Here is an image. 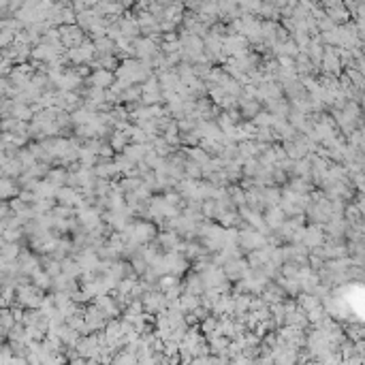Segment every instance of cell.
I'll list each match as a JSON object with an SVG mask.
<instances>
[{
    "mask_svg": "<svg viewBox=\"0 0 365 365\" xmlns=\"http://www.w3.org/2000/svg\"><path fill=\"white\" fill-rule=\"evenodd\" d=\"M45 182H49L54 188H62V184L67 182V171H64V169H52V171H47V180Z\"/></svg>",
    "mask_w": 365,
    "mask_h": 365,
    "instance_id": "cell-14",
    "label": "cell"
},
{
    "mask_svg": "<svg viewBox=\"0 0 365 365\" xmlns=\"http://www.w3.org/2000/svg\"><path fill=\"white\" fill-rule=\"evenodd\" d=\"M79 222H83V228H88V231H94V228H98L103 224L98 212L90 210V207H83V210L79 212Z\"/></svg>",
    "mask_w": 365,
    "mask_h": 365,
    "instance_id": "cell-7",
    "label": "cell"
},
{
    "mask_svg": "<svg viewBox=\"0 0 365 365\" xmlns=\"http://www.w3.org/2000/svg\"><path fill=\"white\" fill-rule=\"evenodd\" d=\"M113 154V149H111V146H101V149H98V156H101L103 160H107L109 156Z\"/></svg>",
    "mask_w": 365,
    "mask_h": 365,
    "instance_id": "cell-25",
    "label": "cell"
},
{
    "mask_svg": "<svg viewBox=\"0 0 365 365\" xmlns=\"http://www.w3.org/2000/svg\"><path fill=\"white\" fill-rule=\"evenodd\" d=\"M325 241L327 239H325V233H323V228H320V226H307V228H303V239H301L303 248L318 250Z\"/></svg>",
    "mask_w": 365,
    "mask_h": 365,
    "instance_id": "cell-4",
    "label": "cell"
},
{
    "mask_svg": "<svg viewBox=\"0 0 365 365\" xmlns=\"http://www.w3.org/2000/svg\"><path fill=\"white\" fill-rule=\"evenodd\" d=\"M263 222H267L271 228H282V224H284V212L278 205L269 207V212H267V216L263 218Z\"/></svg>",
    "mask_w": 365,
    "mask_h": 365,
    "instance_id": "cell-9",
    "label": "cell"
},
{
    "mask_svg": "<svg viewBox=\"0 0 365 365\" xmlns=\"http://www.w3.org/2000/svg\"><path fill=\"white\" fill-rule=\"evenodd\" d=\"M175 286H177V278L175 276H164V278H160V289L171 291V289H175Z\"/></svg>",
    "mask_w": 365,
    "mask_h": 365,
    "instance_id": "cell-23",
    "label": "cell"
},
{
    "mask_svg": "<svg viewBox=\"0 0 365 365\" xmlns=\"http://www.w3.org/2000/svg\"><path fill=\"white\" fill-rule=\"evenodd\" d=\"M34 269H39V261L34 259L32 254H28V252L19 254V271H21V274H32Z\"/></svg>",
    "mask_w": 365,
    "mask_h": 365,
    "instance_id": "cell-10",
    "label": "cell"
},
{
    "mask_svg": "<svg viewBox=\"0 0 365 365\" xmlns=\"http://www.w3.org/2000/svg\"><path fill=\"white\" fill-rule=\"evenodd\" d=\"M188 154H190V158H192V160H197L195 164H203V167H205V164L212 160V158H210V154H207L205 149H201V147H195V149H190Z\"/></svg>",
    "mask_w": 365,
    "mask_h": 365,
    "instance_id": "cell-18",
    "label": "cell"
},
{
    "mask_svg": "<svg viewBox=\"0 0 365 365\" xmlns=\"http://www.w3.org/2000/svg\"><path fill=\"white\" fill-rule=\"evenodd\" d=\"M90 81H92V88L105 90V88H111V83H113V75L109 73V69H96L94 73H92Z\"/></svg>",
    "mask_w": 365,
    "mask_h": 365,
    "instance_id": "cell-6",
    "label": "cell"
},
{
    "mask_svg": "<svg viewBox=\"0 0 365 365\" xmlns=\"http://www.w3.org/2000/svg\"><path fill=\"white\" fill-rule=\"evenodd\" d=\"M237 241L243 250H248V252H254V250H261L265 246V237L263 233L254 231V228H246V231H241L237 235Z\"/></svg>",
    "mask_w": 365,
    "mask_h": 365,
    "instance_id": "cell-2",
    "label": "cell"
},
{
    "mask_svg": "<svg viewBox=\"0 0 365 365\" xmlns=\"http://www.w3.org/2000/svg\"><path fill=\"white\" fill-rule=\"evenodd\" d=\"M92 171H94V175H98V177H101V180H107V177L118 175L116 164H113V162H107V160H105V162H98V164H96V167L92 169Z\"/></svg>",
    "mask_w": 365,
    "mask_h": 365,
    "instance_id": "cell-12",
    "label": "cell"
},
{
    "mask_svg": "<svg viewBox=\"0 0 365 365\" xmlns=\"http://www.w3.org/2000/svg\"><path fill=\"white\" fill-rule=\"evenodd\" d=\"M94 54H96L94 43L83 41L79 47L71 49V52H69V58L73 60V62H77V64H83V62H92V58H94Z\"/></svg>",
    "mask_w": 365,
    "mask_h": 365,
    "instance_id": "cell-3",
    "label": "cell"
},
{
    "mask_svg": "<svg viewBox=\"0 0 365 365\" xmlns=\"http://www.w3.org/2000/svg\"><path fill=\"white\" fill-rule=\"evenodd\" d=\"M19 299L24 303H28V305H37L41 301L37 286H26V289H19Z\"/></svg>",
    "mask_w": 365,
    "mask_h": 365,
    "instance_id": "cell-11",
    "label": "cell"
},
{
    "mask_svg": "<svg viewBox=\"0 0 365 365\" xmlns=\"http://www.w3.org/2000/svg\"><path fill=\"white\" fill-rule=\"evenodd\" d=\"M222 274H224L226 278H231V280H235V278H241V276L248 274V265H246V261H241V259L228 261Z\"/></svg>",
    "mask_w": 365,
    "mask_h": 365,
    "instance_id": "cell-8",
    "label": "cell"
},
{
    "mask_svg": "<svg viewBox=\"0 0 365 365\" xmlns=\"http://www.w3.org/2000/svg\"><path fill=\"white\" fill-rule=\"evenodd\" d=\"M133 286H135L133 280H122V282H120V291H122V292H131Z\"/></svg>",
    "mask_w": 365,
    "mask_h": 365,
    "instance_id": "cell-26",
    "label": "cell"
},
{
    "mask_svg": "<svg viewBox=\"0 0 365 365\" xmlns=\"http://www.w3.org/2000/svg\"><path fill=\"white\" fill-rule=\"evenodd\" d=\"M201 289H203V280H201V276H190V278H188V295L201 292Z\"/></svg>",
    "mask_w": 365,
    "mask_h": 365,
    "instance_id": "cell-21",
    "label": "cell"
},
{
    "mask_svg": "<svg viewBox=\"0 0 365 365\" xmlns=\"http://www.w3.org/2000/svg\"><path fill=\"white\" fill-rule=\"evenodd\" d=\"M241 113L246 118H250V116H256L259 113V103L256 101H252V98H248V101H243L241 103Z\"/></svg>",
    "mask_w": 365,
    "mask_h": 365,
    "instance_id": "cell-19",
    "label": "cell"
},
{
    "mask_svg": "<svg viewBox=\"0 0 365 365\" xmlns=\"http://www.w3.org/2000/svg\"><path fill=\"white\" fill-rule=\"evenodd\" d=\"M186 173H188V177H190L192 182H195V177L201 175V167H199V164L188 162V164H186Z\"/></svg>",
    "mask_w": 365,
    "mask_h": 365,
    "instance_id": "cell-24",
    "label": "cell"
},
{
    "mask_svg": "<svg viewBox=\"0 0 365 365\" xmlns=\"http://www.w3.org/2000/svg\"><path fill=\"white\" fill-rule=\"evenodd\" d=\"M323 69H325V73H329V75H338L340 73V69H342V62H340V58H338V52L335 49H331V47H325L323 49Z\"/></svg>",
    "mask_w": 365,
    "mask_h": 365,
    "instance_id": "cell-5",
    "label": "cell"
},
{
    "mask_svg": "<svg viewBox=\"0 0 365 365\" xmlns=\"http://www.w3.org/2000/svg\"><path fill=\"white\" fill-rule=\"evenodd\" d=\"M58 34H60V43L64 47H69V49H75V47H79L81 43H83V30L79 26H60L58 28Z\"/></svg>",
    "mask_w": 365,
    "mask_h": 365,
    "instance_id": "cell-1",
    "label": "cell"
},
{
    "mask_svg": "<svg viewBox=\"0 0 365 365\" xmlns=\"http://www.w3.org/2000/svg\"><path fill=\"white\" fill-rule=\"evenodd\" d=\"M128 146V135L122 133V131H116L111 137V149H122L124 152V147Z\"/></svg>",
    "mask_w": 365,
    "mask_h": 365,
    "instance_id": "cell-17",
    "label": "cell"
},
{
    "mask_svg": "<svg viewBox=\"0 0 365 365\" xmlns=\"http://www.w3.org/2000/svg\"><path fill=\"white\" fill-rule=\"evenodd\" d=\"M158 243H160L162 248H167V250H177V248H184V246H180V239H177V233H173V231L160 233Z\"/></svg>",
    "mask_w": 365,
    "mask_h": 365,
    "instance_id": "cell-13",
    "label": "cell"
},
{
    "mask_svg": "<svg viewBox=\"0 0 365 365\" xmlns=\"http://www.w3.org/2000/svg\"><path fill=\"white\" fill-rule=\"evenodd\" d=\"M32 280L37 286H49V276L43 269H34L32 271Z\"/></svg>",
    "mask_w": 365,
    "mask_h": 365,
    "instance_id": "cell-22",
    "label": "cell"
},
{
    "mask_svg": "<svg viewBox=\"0 0 365 365\" xmlns=\"http://www.w3.org/2000/svg\"><path fill=\"white\" fill-rule=\"evenodd\" d=\"M17 254H19V248L15 243H4V246H0V259L6 263H13L17 259Z\"/></svg>",
    "mask_w": 365,
    "mask_h": 365,
    "instance_id": "cell-15",
    "label": "cell"
},
{
    "mask_svg": "<svg viewBox=\"0 0 365 365\" xmlns=\"http://www.w3.org/2000/svg\"><path fill=\"white\" fill-rule=\"evenodd\" d=\"M17 192L15 184L9 177H0V199H6V197H13Z\"/></svg>",
    "mask_w": 365,
    "mask_h": 365,
    "instance_id": "cell-16",
    "label": "cell"
},
{
    "mask_svg": "<svg viewBox=\"0 0 365 365\" xmlns=\"http://www.w3.org/2000/svg\"><path fill=\"white\" fill-rule=\"evenodd\" d=\"M2 175H9V177H13V175H17L19 171H21V164L17 162V160H6L4 164H2Z\"/></svg>",
    "mask_w": 365,
    "mask_h": 365,
    "instance_id": "cell-20",
    "label": "cell"
}]
</instances>
